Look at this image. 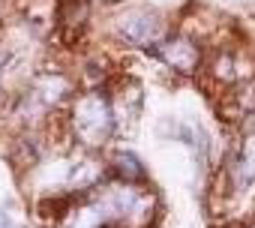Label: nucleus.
<instances>
[{"label":"nucleus","instance_id":"11","mask_svg":"<svg viewBox=\"0 0 255 228\" xmlns=\"http://www.w3.org/2000/svg\"><path fill=\"white\" fill-rule=\"evenodd\" d=\"M108 228H120V225H108Z\"/></svg>","mask_w":255,"mask_h":228},{"label":"nucleus","instance_id":"4","mask_svg":"<svg viewBox=\"0 0 255 228\" xmlns=\"http://www.w3.org/2000/svg\"><path fill=\"white\" fill-rule=\"evenodd\" d=\"M225 174L234 192H246L255 183V126H243V138L225 156Z\"/></svg>","mask_w":255,"mask_h":228},{"label":"nucleus","instance_id":"1","mask_svg":"<svg viewBox=\"0 0 255 228\" xmlns=\"http://www.w3.org/2000/svg\"><path fill=\"white\" fill-rule=\"evenodd\" d=\"M69 126H72V135L78 138V144L90 147V150L105 147L117 135L111 93L105 90V87H93V90L81 93L75 99L72 114H69Z\"/></svg>","mask_w":255,"mask_h":228},{"label":"nucleus","instance_id":"10","mask_svg":"<svg viewBox=\"0 0 255 228\" xmlns=\"http://www.w3.org/2000/svg\"><path fill=\"white\" fill-rule=\"evenodd\" d=\"M111 72V66H105V60H90L87 66H84V75H87V81L99 84V81H105Z\"/></svg>","mask_w":255,"mask_h":228},{"label":"nucleus","instance_id":"6","mask_svg":"<svg viewBox=\"0 0 255 228\" xmlns=\"http://www.w3.org/2000/svg\"><path fill=\"white\" fill-rule=\"evenodd\" d=\"M108 210L102 207V201L93 195L90 201H81L75 207H69L60 216V228H108Z\"/></svg>","mask_w":255,"mask_h":228},{"label":"nucleus","instance_id":"8","mask_svg":"<svg viewBox=\"0 0 255 228\" xmlns=\"http://www.w3.org/2000/svg\"><path fill=\"white\" fill-rule=\"evenodd\" d=\"M207 75H210L219 87H225V90H228L231 84L240 81V78H237V54H234V51H228V48H222V51H219V54L210 60Z\"/></svg>","mask_w":255,"mask_h":228},{"label":"nucleus","instance_id":"3","mask_svg":"<svg viewBox=\"0 0 255 228\" xmlns=\"http://www.w3.org/2000/svg\"><path fill=\"white\" fill-rule=\"evenodd\" d=\"M147 54L153 57H159L165 66H171L174 72L180 75H195L198 69H201V57H204V51L198 45L195 36H189V33H171V36H162L156 45H150L147 48Z\"/></svg>","mask_w":255,"mask_h":228},{"label":"nucleus","instance_id":"12","mask_svg":"<svg viewBox=\"0 0 255 228\" xmlns=\"http://www.w3.org/2000/svg\"><path fill=\"white\" fill-rule=\"evenodd\" d=\"M252 228H255V225H252Z\"/></svg>","mask_w":255,"mask_h":228},{"label":"nucleus","instance_id":"7","mask_svg":"<svg viewBox=\"0 0 255 228\" xmlns=\"http://www.w3.org/2000/svg\"><path fill=\"white\" fill-rule=\"evenodd\" d=\"M108 171H111V177L120 180V183H141V186L147 183V171L132 150H117L108 162Z\"/></svg>","mask_w":255,"mask_h":228},{"label":"nucleus","instance_id":"2","mask_svg":"<svg viewBox=\"0 0 255 228\" xmlns=\"http://www.w3.org/2000/svg\"><path fill=\"white\" fill-rule=\"evenodd\" d=\"M111 30H114L117 39L132 45V48H150L162 36H168V24L162 18V12L141 6V3L129 6L126 12H117L114 21H111Z\"/></svg>","mask_w":255,"mask_h":228},{"label":"nucleus","instance_id":"5","mask_svg":"<svg viewBox=\"0 0 255 228\" xmlns=\"http://www.w3.org/2000/svg\"><path fill=\"white\" fill-rule=\"evenodd\" d=\"M87 15H90L87 0H57V24H60L63 45H78L84 39Z\"/></svg>","mask_w":255,"mask_h":228},{"label":"nucleus","instance_id":"9","mask_svg":"<svg viewBox=\"0 0 255 228\" xmlns=\"http://www.w3.org/2000/svg\"><path fill=\"white\" fill-rule=\"evenodd\" d=\"M39 153H42L39 141H33L30 135L18 138V144H15V159H18L21 165H36L39 162Z\"/></svg>","mask_w":255,"mask_h":228}]
</instances>
